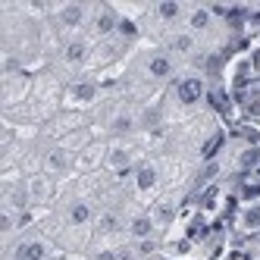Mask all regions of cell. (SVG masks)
Here are the masks:
<instances>
[{"instance_id":"cell-4","label":"cell","mask_w":260,"mask_h":260,"mask_svg":"<svg viewBox=\"0 0 260 260\" xmlns=\"http://www.w3.org/2000/svg\"><path fill=\"white\" fill-rule=\"evenodd\" d=\"M25 194H28V201H35V204H44V201H50V194H53V182H50L47 176H31L28 185H25Z\"/></svg>"},{"instance_id":"cell-3","label":"cell","mask_w":260,"mask_h":260,"mask_svg":"<svg viewBox=\"0 0 260 260\" xmlns=\"http://www.w3.org/2000/svg\"><path fill=\"white\" fill-rule=\"evenodd\" d=\"M47 257H50V248L38 238L22 241V245H16V251H13V260H47Z\"/></svg>"},{"instance_id":"cell-6","label":"cell","mask_w":260,"mask_h":260,"mask_svg":"<svg viewBox=\"0 0 260 260\" xmlns=\"http://www.w3.org/2000/svg\"><path fill=\"white\" fill-rule=\"evenodd\" d=\"M91 28H94L98 38H107V35H113V31L119 28V16L110 10V7H101L98 16H94V25H91Z\"/></svg>"},{"instance_id":"cell-10","label":"cell","mask_w":260,"mask_h":260,"mask_svg":"<svg viewBox=\"0 0 260 260\" xmlns=\"http://www.w3.org/2000/svg\"><path fill=\"white\" fill-rule=\"evenodd\" d=\"M66 216H69L72 226H88L91 216H94V210H91V204H88V201H72V204H69V210H66Z\"/></svg>"},{"instance_id":"cell-11","label":"cell","mask_w":260,"mask_h":260,"mask_svg":"<svg viewBox=\"0 0 260 260\" xmlns=\"http://www.w3.org/2000/svg\"><path fill=\"white\" fill-rule=\"evenodd\" d=\"M154 13H157L160 22H176V19H182L185 4H179V0H160V4L154 7Z\"/></svg>"},{"instance_id":"cell-8","label":"cell","mask_w":260,"mask_h":260,"mask_svg":"<svg viewBox=\"0 0 260 260\" xmlns=\"http://www.w3.org/2000/svg\"><path fill=\"white\" fill-rule=\"evenodd\" d=\"M213 25V13L207 7H191L188 10V31L191 35H201V31H207Z\"/></svg>"},{"instance_id":"cell-9","label":"cell","mask_w":260,"mask_h":260,"mask_svg":"<svg viewBox=\"0 0 260 260\" xmlns=\"http://www.w3.org/2000/svg\"><path fill=\"white\" fill-rule=\"evenodd\" d=\"M154 229H157V219L147 216V213H141V216H135L132 222H128V232H132V238H138V241L154 238Z\"/></svg>"},{"instance_id":"cell-1","label":"cell","mask_w":260,"mask_h":260,"mask_svg":"<svg viewBox=\"0 0 260 260\" xmlns=\"http://www.w3.org/2000/svg\"><path fill=\"white\" fill-rule=\"evenodd\" d=\"M176 98H179L182 107H194V104L204 98V82H201L198 76H185V79H179V82H176Z\"/></svg>"},{"instance_id":"cell-19","label":"cell","mask_w":260,"mask_h":260,"mask_svg":"<svg viewBox=\"0 0 260 260\" xmlns=\"http://www.w3.org/2000/svg\"><path fill=\"white\" fill-rule=\"evenodd\" d=\"M98 229H101V232H116V229H119V216H116V213H104V216L98 219Z\"/></svg>"},{"instance_id":"cell-16","label":"cell","mask_w":260,"mask_h":260,"mask_svg":"<svg viewBox=\"0 0 260 260\" xmlns=\"http://www.w3.org/2000/svg\"><path fill=\"white\" fill-rule=\"evenodd\" d=\"M63 60H66L69 66H82V63L88 60V44H85V41H69L66 50H63Z\"/></svg>"},{"instance_id":"cell-5","label":"cell","mask_w":260,"mask_h":260,"mask_svg":"<svg viewBox=\"0 0 260 260\" xmlns=\"http://www.w3.org/2000/svg\"><path fill=\"white\" fill-rule=\"evenodd\" d=\"M147 76L151 79H170L173 76V57L170 53H163V50L151 53V57H147Z\"/></svg>"},{"instance_id":"cell-17","label":"cell","mask_w":260,"mask_h":260,"mask_svg":"<svg viewBox=\"0 0 260 260\" xmlns=\"http://www.w3.org/2000/svg\"><path fill=\"white\" fill-rule=\"evenodd\" d=\"M238 166L241 170H254V166H260V147H245V151L238 154Z\"/></svg>"},{"instance_id":"cell-25","label":"cell","mask_w":260,"mask_h":260,"mask_svg":"<svg viewBox=\"0 0 260 260\" xmlns=\"http://www.w3.org/2000/svg\"><path fill=\"white\" fill-rule=\"evenodd\" d=\"M138 251H141V254H154V238L141 241V245H138Z\"/></svg>"},{"instance_id":"cell-15","label":"cell","mask_w":260,"mask_h":260,"mask_svg":"<svg viewBox=\"0 0 260 260\" xmlns=\"http://www.w3.org/2000/svg\"><path fill=\"white\" fill-rule=\"evenodd\" d=\"M135 185H138V191H151L154 185H157V166L141 163L138 170H135Z\"/></svg>"},{"instance_id":"cell-22","label":"cell","mask_w":260,"mask_h":260,"mask_svg":"<svg viewBox=\"0 0 260 260\" xmlns=\"http://www.w3.org/2000/svg\"><path fill=\"white\" fill-rule=\"evenodd\" d=\"M122 38H135L138 35V28H135V22H128V19H119V28H116Z\"/></svg>"},{"instance_id":"cell-26","label":"cell","mask_w":260,"mask_h":260,"mask_svg":"<svg viewBox=\"0 0 260 260\" xmlns=\"http://www.w3.org/2000/svg\"><path fill=\"white\" fill-rule=\"evenodd\" d=\"M135 254H128V251H119V260H132Z\"/></svg>"},{"instance_id":"cell-7","label":"cell","mask_w":260,"mask_h":260,"mask_svg":"<svg viewBox=\"0 0 260 260\" xmlns=\"http://www.w3.org/2000/svg\"><path fill=\"white\" fill-rule=\"evenodd\" d=\"M170 50L176 53V57H191V53L198 50V35L191 31H176L170 38Z\"/></svg>"},{"instance_id":"cell-12","label":"cell","mask_w":260,"mask_h":260,"mask_svg":"<svg viewBox=\"0 0 260 260\" xmlns=\"http://www.w3.org/2000/svg\"><path fill=\"white\" fill-rule=\"evenodd\" d=\"M44 170H47L50 176H53V173H66V170H69V154L63 151V147H53V151H47Z\"/></svg>"},{"instance_id":"cell-18","label":"cell","mask_w":260,"mask_h":260,"mask_svg":"<svg viewBox=\"0 0 260 260\" xmlns=\"http://www.w3.org/2000/svg\"><path fill=\"white\" fill-rule=\"evenodd\" d=\"M241 226H245V229H260V201L251 204V207L241 213Z\"/></svg>"},{"instance_id":"cell-23","label":"cell","mask_w":260,"mask_h":260,"mask_svg":"<svg viewBox=\"0 0 260 260\" xmlns=\"http://www.w3.org/2000/svg\"><path fill=\"white\" fill-rule=\"evenodd\" d=\"M128 128H132V116H116L113 132H128Z\"/></svg>"},{"instance_id":"cell-13","label":"cell","mask_w":260,"mask_h":260,"mask_svg":"<svg viewBox=\"0 0 260 260\" xmlns=\"http://www.w3.org/2000/svg\"><path fill=\"white\" fill-rule=\"evenodd\" d=\"M107 166L116 170V173H125L128 166H132V151H128V147H113V151L107 154Z\"/></svg>"},{"instance_id":"cell-14","label":"cell","mask_w":260,"mask_h":260,"mask_svg":"<svg viewBox=\"0 0 260 260\" xmlns=\"http://www.w3.org/2000/svg\"><path fill=\"white\" fill-rule=\"evenodd\" d=\"M69 98L76 101V104H91V101L98 98V85L94 82H76V85L69 88Z\"/></svg>"},{"instance_id":"cell-21","label":"cell","mask_w":260,"mask_h":260,"mask_svg":"<svg viewBox=\"0 0 260 260\" xmlns=\"http://www.w3.org/2000/svg\"><path fill=\"white\" fill-rule=\"evenodd\" d=\"M216 176H219V163H216V160H210L207 166H204V173H201V182H213Z\"/></svg>"},{"instance_id":"cell-20","label":"cell","mask_w":260,"mask_h":260,"mask_svg":"<svg viewBox=\"0 0 260 260\" xmlns=\"http://www.w3.org/2000/svg\"><path fill=\"white\" fill-rule=\"evenodd\" d=\"M13 229H16V216H13V210H10V207H4V213H0V232L10 235Z\"/></svg>"},{"instance_id":"cell-24","label":"cell","mask_w":260,"mask_h":260,"mask_svg":"<svg viewBox=\"0 0 260 260\" xmlns=\"http://www.w3.org/2000/svg\"><path fill=\"white\" fill-rule=\"evenodd\" d=\"M94 260H119V251H98Z\"/></svg>"},{"instance_id":"cell-2","label":"cell","mask_w":260,"mask_h":260,"mask_svg":"<svg viewBox=\"0 0 260 260\" xmlns=\"http://www.w3.org/2000/svg\"><path fill=\"white\" fill-rule=\"evenodd\" d=\"M57 19H60L63 28H79V25H85V19H88V7H85V4H63V7L57 10Z\"/></svg>"}]
</instances>
